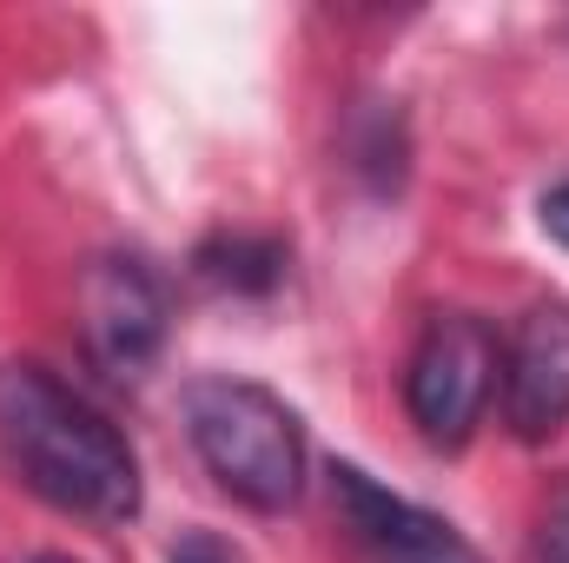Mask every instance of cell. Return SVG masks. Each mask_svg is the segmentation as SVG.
<instances>
[{"instance_id":"1","label":"cell","mask_w":569,"mask_h":563,"mask_svg":"<svg viewBox=\"0 0 569 563\" xmlns=\"http://www.w3.org/2000/svg\"><path fill=\"white\" fill-rule=\"evenodd\" d=\"M0 451L33 497L87 524L140 517V457L100 405L40 358H0Z\"/></svg>"},{"instance_id":"2","label":"cell","mask_w":569,"mask_h":563,"mask_svg":"<svg viewBox=\"0 0 569 563\" xmlns=\"http://www.w3.org/2000/svg\"><path fill=\"white\" fill-rule=\"evenodd\" d=\"M186 431L212 484L252 511H284L305 484V431L279 392L252 378H199L186 392Z\"/></svg>"},{"instance_id":"3","label":"cell","mask_w":569,"mask_h":563,"mask_svg":"<svg viewBox=\"0 0 569 563\" xmlns=\"http://www.w3.org/2000/svg\"><path fill=\"white\" fill-rule=\"evenodd\" d=\"M497 365H503V345L477 312H437L405 365V412L418 437L437 451H457L490 412Z\"/></svg>"},{"instance_id":"4","label":"cell","mask_w":569,"mask_h":563,"mask_svg":"<svg viewBox=\"0 0 569 563\" xmlns=\"http://www.w3.org/2000/svg\"><path fill=\"white\" fill-rule=\"evenodd\" d=\"M80 332H87L93 365H107L113 378H140L166 345V285H159V273L133 253L93 259L87 279H80Z\"/></svg>"},{"instance_id":"5","label":"cell","mask_w":569,"mask_h":563,"mask_svg":"<svg viewBox=\"0 0 569 563\" xmlns=\"http://www.w3.org/2000/svg\"><path fill=\"white\" fill-rule=\"evenodd\" d=\"M497 405L523 444H550L569 424V305H537L517 318L497 365Z\"/></svg>"},{"instance_id":"6","label":"cell","mask_w":569,"mask_h":563,"mask_svg":"<svg viewBox=\"0 0 569 563\" xmlns=\"http://www.w3.org/2000/svg\"><path fill=\"white\" fill-rule=\"evenodd\" d=\"M338 497H345L358 537H365L385 563H477V551H470L437 511L398 497V491H385V484H371V477L351 471V464H338Z\"/></svg>"},{"instance_id":"7","label":"cell","mask_w":569,"mask_h":563,"mask_svg":"<svg viewBox=\"0 0 569 563\" xmlns=\"http://www.w3.org/2000/svg\"><path fill=\"white\" fill-rule=\"evenodd\" d=\"M199 279L226 285V292H272L284 279V246L259 233H226L199 253Z\"/></svg>"},{"instance_id":"8","label":"cell","mask_w":569,"mask_h":563,"mask_svg":"<svg viewBox=\"0 0 569 563\" xmlns=\"http://www.w3.org/2000/svg\"><path fill=\"white\" fill-rule=\"evenodd\" d=\"M537 563H569V477L543 497V517H537Z\"/></svg>"},{"instance_id":"9","label":"cell","mask_w":569,"mask_h":563,"mask_svg":"<svg viewBox=\"0 0 569 563\" xmlns=\"http://www.w3.org/2000/svg\"><path fill=\"white\" fill-rule=\"evenodd\" d=\"M166 563H239V557H232V551H226L219 537L192 531V537H179V544H172V557H166Z\"/></svg>"},{"instance_id":"10","label":"cell","mask_w":569,"mask_h":563,"mask_svg":"<svg viewBox=\"0 0 569 563\" xmlns=\"http://www.w3.org/2000/svg\"><path fill=\"white\" fill-rule=\"evenodd\" d=\"M537 219H543V233H550V239H557V246L569 253V179H563V186H550V192H543Z\"/></svg>"},{"instance_id":"11","label":"cell","mask_w":569,"mask_h":563,"mask_svg":"<svg viewBox=\"0 0 569 563\" xmlns=\"http://www.w3.org/2000/svg\"><path fill=\"white\" fill-rule=\"evenodd\" d=\"M33 563H73V557H53V551H47V557H33Z\"/></svg>"}]
</instances>
